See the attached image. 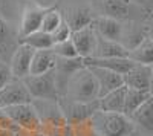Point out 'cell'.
Returning <instances> with one entry per match:
<instances>
[{"instance_id": "cell-1", "label": "cell", "mask_w": 153, "mask_h": 136, "mask_svg": "<svg viewBox=\"0 0 153 136\" xmlns=\"http://www.w3.org/2000/svg\"><path fill=\"white\" fill-rule=\"evenodd\" d=\"M60 98L74 103H92L98 100V84L89 67L83 66L72 73Z\"/></svg>"}, {"instance_id": "cell-2", "label": "cell", "mask_w": 153, "mask_h": 136, "mask_svg": "<svg viewBox=\"0 0 153 136\" xmlns=\"http://www.w3.org/2000/svg\"><path fill=\"white\" fill-rule=\"evenodd\" d=\"M101 136H132L135 126L123 113L98 112L91 118Z\"/></svg>"}, {"instance_id": "cell-3", "label": "cell", "mask_w": 153, "mask_h": 136, "mask_svg": "<svg viewBox=\"0 0 153 136\" xmlns=\"http://www.w3.org/2000/svg\"><path fill=\"white\" fill-rule=\"evenodd\" d=\"M23 84L26 87L28 93L34 100L42 101H57L58 100V89L54 75V69L51 72L42 73V75H28L25 77Z\"/></svg>"}, {"instance_id": "cell-4", "label": "cell", "mask_w": 153, "mask_h": 136, "mask_svg": "<svg viewBox=\"0 0 153 136\" xmlns=\"http://www.w3.org/2000/svg\"><path fill=\"white\" fill-rule=\"evenodd\" d=\"M2 112L20 130L31 133L34 136L40 135V118H38V113L32 103L11 106V107L2 109Z\"/></svg>"}, {"instance_id": "cell-5", "label": "cell", "mask_w": 153, "mask_h": 136, "mask_svg": "<svg viewBox=\"0 0 153 136\" xmlns=\"http://www.w3.org/2000/svg\"><path fill=\"white\" fill-rule=\"evenodd\" d=\"M49 8L51 6L42 5V3L35 2V0H26V2H25L23 9H22V16H20V20H19V26H17L19 40L22 37H26V35L40 29L42 18Z\"/></svg>"}, {"instance_id": "cell-6", "label": "cell", "mask_w": 153, "mask_h": 136, "mask_svg": "<svg viewBox=\"0 0 153 136\" xmlns=\"http://www.w3.org/2000/svg\"><path fill=\"white\" fill-rule=\"evenodd\" d=\"M57 103L69 126L86 121L98 112V100L92 103H74L65 100V98H58Z\"/></svg>"}, {"instance_id": "cell-7", "label": "cell", "mask_w": 153, "mask_h": 136, "mask_svg": "<svg viewBox=\"0 0 153 136\" xmlns=\"http://www.w3.org/2000/svg\"><path fill=\"white\" fill-rule=\"evenodd\" d=\"M32 54H34V49L23 44V43H19L17 47L12 51L8 67L11 72V77L14 80H23L25 77L29 75V66H31Z\"/></svg>"}, {"instance_id": "cell-8", "label": "cell", "mask_w": 153, "mask_h": 136, "mask_svg": "<svg viewBox=\"0 0 153 136\" xmlns=\"http://www.w3.org/2000/svg\"><path fill=\"white\" fill-rule=\"evenodd\" d=\"M25 103H32V98L28 93L22 80L12 78L0 89V110Z\"/></svg>"}, {"instance_id": "cell-9", "label": "cell", "mask_w": 153, "mask_h": 136, "mask_svg": "<svg viewBox=\"0 0 153 136\" xmlns=\"http://www.w3.org/2000/svg\"><path fill=\"white\" fill-rule=\"evenodd\" d=\"M136 6L138 5L132 3L130 0H97V8L100 12L97 16H106L120 21H127L132 20L130 14Z\"/></svg>"}, {"instance_id": "cell-10", "label": "cell", "mask_w": 153, "mask_h": 136, "mask_svg": "<svg viewBox=\"0 0 153 136\" xmlns=\"http://www.w3.org/2000/svg\"><path fill=\"white\" fill-rule=\"evenodd\" d=\"M153 69L152 64H139L135 63L129 72L123 75V84L126 87L139 89V90H152Z\"/></svg>"}, {"instance_id": "cell-11", "label": "cell", "mask_w": 153, "mask_h": 136, "mask_svg": "<svg viewBox=\"0 0 153 136\" xmlns=\"http://www.w3.org/2000/svg\"><path fill=\"white\" fill-rule=\"evenodd\" d=\"M95 38H97V34L92 29V26L72 31L71 34V41L76 51V55L81 57L83 60L87 57H92L94 47H95Z\"/></svg>"}, {"instance_id": "cell-12", "label": "cell", "mask_w": 153, "mask_h": 136, "mask_svg": "<svg viewBox=\"0 0 153 136\" xmlns=\"http://www.w3.org/2000/svg\"><path fill=\"white\" fill-rule=\"evenodd\" d=\"M63 20L66 21V24L72 29H81L86 26H91L92 20L95 18V11L89 6H69L66 11H61Z\"/></svg>"}, {"instance_id": "cell-13", "label": "cell", "mask_w": 153, "mask_h": 136, "mask_svg": "<svg viewBox=\"0 0 153 136\" xmlns=\"http://www.w3.org/2000/svg\"><path fill=\"white\" fill-rule=\"evenodd\" d=\"M91 26L95 31V34H98L100 37L120 43L121 35H123V21L106 17V16H95Z\"/></svg>"}, {"instance_id": "cell-14", "label": "cell", "mask_w": 153, "mask_h": 136, "mask_svg": "<svg viewBox=\"0 0 153 136\" xmlns=\"http://www.w3.org/2000/svg\"><path fill=\"white\" fill-rule=\"evenodd\" d=\"M84 66H92V67H101L107 69L110 72H115L118 75H124L126 72H129L130 67L135 64L132 60L127 57H112V58H97V57H87L83 60Z\"/></svg>"}, {"instance_id": "cell-15", "label": "cell", "mask_w": 153, "mask_h": 136, "mask_svg": "<svg viewBox=\"0 0 153 136\" xmlns=\"http://www.w3.org/2000/svg\"><path fill=\"white\" fill-rule=\"evenodd\" d=\"M86 67H89V70L92 72V75L97 80L98 98L115 90V89H118L120 86H123V77L118 75V73L110 72L107 69H101V67H92V66H86Z\"/></svg>"}, {"instance_id": "cell-16", "label": "cell", "mask_w": 153, "mask_h": 136, "mask_svg": "<svg viewBox=\"0 0 153 136\" xmlns=\"http://www.w3.org/2000/svg\"><path fill=\"white\" fill-rule=\"evenodd\" d=\"M124 95H126V86H120L103 96L98 98V110L100 112H110V113H123L124 107Z\"/></svg>"}, {"instance_id": "cell-17", "label": "cell", "mask_w": 153, "mask_h": 136, "mask_svg": "<svg viewBox=\"0 0 153 136\" xmlns=\"http://www.w3.org/2000/svg\"><path fill=\"white\" fill-rule=\"evenodd\" d=\"M92 57L97 58H112V57H127V49L113 40L103 38L97 34L95 38V47H94V54Z\"/></svg>"}, {"instance_id": "cell-18", "label": "cell", "mask_w": 153, "mask_h": 136, "mask_svg": "<svg viewBox=\"0 0 153 136\" xmlns=\"http://www.w3.org/2000/svg\"><path fill=\"white\" fill-rule=\"evenodd\" d=\"M54 66H55V55L51 49L34 51L29 66V75H42V73L51 72Z\"/></svg>"}, {"instance_id": "cell-19", "label": "cell", "mask_w": 153, "mask_h": 136, "mask_svg": "<svg viewBox=\"0 0 153 136\" xmlns=\"http://www.w3.org/2000/svg\"><path fill=\"white\" fill-rule=\"evenodd\" d=\"M127 58L132 60L133 63L139 64H152L153 63V38L152 34L139 41L136 46L127 51Z\"/></svg>"}, {"instance_id": "cell-20", "label": "cell", "mask_w": 153, "mask_h": 136, "mask_svg": "<svg viewBox=\"0 0 153 136\" xmlns=\"http://www.w3.org/2000/svg\"><path fill=\"white\" fill-rule=\"evenodd\" d=\"M152 96H153V95H152V90H139V89L126 87L123 115H126L127 118H129L139 106L144 104L147 100H150Z\"/></svg>"}, {"instance_id": "cell-21", "label": "cell", "mask_w": 153, "mask_h": 136, "mask_svg": "<svg viewBox=\"0 0 153 136\" xmlns=\"http://www.w3.org/2000/svg\"><path fill=\"white\" fill-rule=\"evenodd\" d=\"M133 126H139L141 129L152 132L153 130V96L144 104L139 106L135 112L129 116Z\"/></svg>"}, {"instance_id": "cell-22", "label": "cell", "mask_w": 153, "mask_h": 136, "mask_svg": "<svg viewBox=\"0 0 153 136\" xmlns=\"http://www.w3.org/2000/svg\"><path fill=\"white\" fill-rule=\"evenodd\" d=\"M14 41L19 43L17 32L16 34L12 32L9 23L0 16V58H3V55L8 51L12 54V51L17 47V44H14Z\"/></svg>"}, {"instance_id": "cell-23", "label": "cell", "mask_w": 153, "mask_h": 136, "mask_svg": "<svg viewBox=\"0 0 153 136\" xmlns=\"http://www.w3.org/2000/svg\"><path fill=\"white\" fill-rule=\"evenodd\" d=\"M19 43H23L29 47H32L34 51H40V49H51L52 47V38L51 35L43 32V31H35L26 37H22L19 40Z\"/></svg>"}, {"instance_id": "cell-24", "label": "cell", "mask_w": 153, "mask_h": 136, "mask_svg": "<svg viewBox=\"0 0 153 136\" xmlns=\"http://www.w3.org/2000/svg\"><path fill=\"white\" fill-rule=\"evenodd\" d=\"M63 21V14L61 11L58 9V6H51L42 18V24H40V29L38 31H43L46 34L54 32Z\"/></svg>"}, {"instance_id": "cell-25", "label": "cell", "mask_w": 153, "mask_h": 136, "mask_svg": "<svg viewBox=\"0 0 153 136\" xmlns=\"http://www.w3.org/2000/svg\"><path fill=\"white\" fill-rule=\"evenodd\" d=\"M71 136H101L98 130L95 129L92 119L89 118L86 121L76 122L71 126Z\"/></svg>"}, {"instance_id": "cell-26", "label": "cell", "mask_w": 153, "mask_h": 136, "mask_svg": "<svg viewBox=\"0 0 153 136\" xmlns=\"http://www.w3.org/2000/svg\"><path fill=\"white\" fill-rule=\"evenodd\" d=\"M51 51L54 52V55L57 58H75V57H78V55H76V51H75L74 44H72V41H71V38L66 40V41L52 44Z\"/></svg>"}, {"instance_id": "cell-27", "label": "cell", "mask_w": 153, "mask_h": 136, "mask_svg": "<svg viewBox=\"0 0 153 136\" xmlns=\"http://www.w3.org/2000/svg\"><path fill=\"white\" fill-rule=\"evenodd\" d=\"M71 34H72V29L66 24V21L63 20L60 26H58L54 32H51L49 35H51V38H52V43L55 44V43H61V41L69 40V38H71Z\"/></svg>"}, {"instance_id": "cell-28", "label": "cell", "mask_w": 153, "mask_h": 136, "mask_svg": "<svg viewBox=\"0 0 153 136\" xmlns=\"http://www.w3.org/2000/svg\"><path fill=\"white\" fill-rule=\"evenodd\" d=\"M19 130L20 129L12 124L6 118V115L0 110V136H16Z\"/></svg>"}, {"instance_id": "cell-29", "label": "cell", "mask_w": 153, "mask_h": 136, "mask_svg": "<svg viewBox=\"0 0 153 136\" xmlns=\"http://www.w3.org/2000/svg\"><path fill=\"white\" fill-rule=\"evenodd\" d=\"M12 77H11V72H9V67H8V63L3 60H0V89L3 87V86L11 81Z\"/></svg>"}, {"instance_id": "cell-30", "label": "cell", "mask_w": 153, "mask_h": 136, "mask_svg": "<svg viewBox=\"0 0 153 136\" xmlns=\"http://www.w3.org/2000/svg\"><path fill=\"white\" fill-rule=\"evenodd\" d=\"M37 136H43V135H37Z\"/></svg>"}, {"instance_id": "cell-31", "label": "cell", "mask_w": 153, "mask_h": 136, "mask_svg": "<svg viewBox=\"0 0 153 136\" xmlns=\"http://www.w3.org/2000/svg\"><path fill=\"white\" fill-rule=\"evenodd\" d=\"M0 60H2V58H0Z\"/></svg>"}]
</instances>
